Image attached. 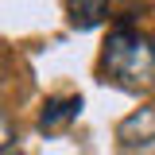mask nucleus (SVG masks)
Returning a JSON list of instances; mask_svg holds the SVG:
<instances>
[{"label":"nucleus","instance_id":"f257e3e1","mask_svg":"<svg viewBox=\"0 0 155 155\" xmlns=\"http://www.w3.org/2000/svg\"><path fill=\"white\" fill-rule=\"evenodd\" d=\"M101 74L105 81H116L124 89H155V39L140 35L136 27L120 23L105 39L101 51Z\"/></svg>","mask_w":155,"mask_h":155},{"label":"nucleus","instance_id":"f03ea898","mask_svg":"<svg viewBox=\"0 0 155 155\" xmlns=\"http://www.w3.org/2000/svg\"><path fill=\"white\" fill-rule=\"evenodd\" d=\"M116 140L124 147H140V143H151L155 140V105H140L136 113H128L116 124Z\"/></svg>","mask_w":155,"mask_h":155},{"label":"nucleus","instance_id":"7ed1b4c3","mask_svg":"<svg viewBox=\"0 0 155 155\" xmlns=\"http://www.w3.org/2000/svg\"><path fill=\"white\" fill-rule=\"evenodd\" d=\"M78 113H81V97H47V105L39 113V128L43 132H54L62 124L78 120Z\"/></svg>","mask_w":155,"mask_h":155},{"label":"nucleus","instance_id":"20e7f679","mask_svg":"<svg viewBox=\"0 0 155 155\" xmlns=\"http://www.w3.org/2000/svg\"><path fill=\"white\" fill-rule=\"evenodd\" d=\"M113 16L109 0H70V23L78 31H89V27H101L105 19Z\"/></svg>","mask_w":155,"mask_h":155},{"label":"nucleus","instance_id":"39448f33","mask_svg":"<svg viewBox=\"0 0 155 155\" xmlns=\"http://www.w3.org/2000/svg\"><path fill=\"white\" fill-rule=\"evenodd\" d=\"M12 147V120H8V113L0 109V155Z\"/></svg>","mask_w":155,"mask_h":155},{"label":"nucleus","instance_id":"423d86ee","mask_svg":"<svg viewBox=\"0 0 155 155\" xmlns=\"http://www.w3.org/2000/svg\"><path fill=\"white\" fill-rule=\"evenodd\" d=\"M4 155H27V151H19V147H8V151H4Z\"/></svg>","mask_w":155,"mask_h":155},{"label":"nucleus","instance_id":"0eeeda50","mask_svg":"<svg viewBox=\"0 0 155 155\" xmlns=\"http://www.w3.org/2000/svg\"><path fill=\"white\" fill-rule=\"evenodd\" d=\"M0 74H4V66H0ZM0 81H4V78H0Z\"/></svg>","mask_w":155,"mask_h":155}]
</instances>
